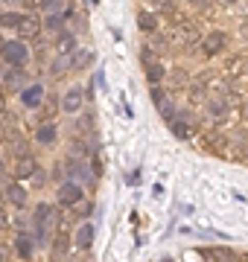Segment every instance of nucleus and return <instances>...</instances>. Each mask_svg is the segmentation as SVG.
<instances>
[{"instance_id":"c756f323","label":"nucleus","mask_w":248,"mask_h":262,"mask_svg":"<svg viewBox=\"0 0 248 262\" xmlns=\"http://www.w3.org/2000/svg\"><path fill=\"white\" fill-rule=\"evenodd\" d=\"M0 50H3V41H0Z\"/></svg>"},{"instance_id":"cd10ccee","label":"nucleus","mask_w":248,"mask_h":262,"mask_svg":"<svg viewBox=\"0 0 248 262\" xmlns=\"http://www.w3.org/2000/svg\"><path fill=\"white\" fill-rule=\"evenodd\" d=\"M0 114H3V96H0Z\"/></svg>"},{"instance_id":"f257e3e1","label":"nucleus","mask_w":248,"mask_h":262,"mask_svg":"<svg viewBox=\"0 0 248 262\" xmlns=\"http://www.w3.org/2000/svg\"><path fill=\"white\" fill-rule=\"evenodd\" d=\"M53 222H56V213H53V207L41 204L38 210H35V227H38V233L44 236V239H50V233H53Z\"/></svg>"},{"instance_id":"dca6fc26","label":"nucleus","mask_w":248,"mask_h":262,"mask_svg":"<svg viewBox=\"0 0 248 262\" xmlns=\"http://www.w3.org/2000/svg\"><path fill=\"white\" fill-rule=\"evenodd\" d=\"M140 27H143L146 32H152V29L158 27V20H155V15H149V12H143V15H140Z\"/></svg>"},{"instance_id":"bb28decb","label":"nucleus","mask_w":248,"mask_h":262,"mask_svg":"<svg viewBox=\"0 0 248 262\" xmlns=\"http://www.w3.org/2000/svg\"><path fill=\"white\" fill-rule=\"evenodd\" d=\"M187 3H204V0H187Z\"/></svg>"},{"instance_id":"b1692460","label":"nucleus","mask_w":248,"mask_h":262,"mask_svg":"<svg viewBox=\"0 0 248 262\" xmlns=\"http://www.w3.org/2000/svg\"><path fill=\"white\" fill-rule=\"evenodd\" d=\"M18 248H20V253H24V256H29V251H32L27 239H20V242H18Z\"/></svg>"},{"instance_id":"0eeeda50","label":"nucleus","mask_w":248,"mask_h":262,"mask_svg":"<svg viewBox=\"0 0 248 262\" xmlns=\"http://www.w3.org/2000/svg\"><path fill=\"white\" fill-rule=\"evenodd\" d=\"M196 38H199L196 27H178L175 32H172V41H175V44H184V47H190V44H196Z\"/></svg>"},{"instance_id":"9d476101","label":"nucleus","mask_w":248,"mask_h":262,"mask_svg":"<svg viewBox=\"0 0 248 262\" xmlns=\"http://www.w3.org/2000/svg\"><path fill=\"white\" fill-rule=\"evenodd\" d=\"M38 27H41V24H38V18H32V15H27V18H20V24H18L15 29L20 32V38H32L35 32H38Z\"/></svg>"},{"instance_id":"20e7f679","label":"nucleus","mask_w":248,"mask_h":262,"mask_svg":"<svg viewBox=\"0 0 248 262\" xmlns=\"http://www.w3.org/2000/svg\"><path fill=\"white\" fill-rule=\"evenodd\" d=\"M12 172H15V178H29V175H35V158H32V155H20V158H15Z\"/></svg>"},{"instance_id":"423d86ee","label":"nucleus","mask_w":248,"mask_h":262,"mask_svg":"<svg viewBox=\"0 0 248 262\" xmlns=\"http://www.w3.org/2000/svg\"><path fill=\"white\" fill-rule=\"evenodd\" d=\"M143 67H146V76H149V82H161V79H163V67L155 61V53H149V50L143 53Z\"/></svg>"},{"instance_id":"a878e982","label":"nucleus","mask_w":248,"mask_h":262,"mask_svg":"<svg viewBox=\"0 0 248 262\" xmlns=\"http://www.w3.org/2000/svg\"><path fill=\"white\" fill-rule=\"evenodd\" d=\"M216 3H222V6H231V3H237V0H216Z\"/></svg>"},{"instance_id":"f03ea898","label":"nucleus","mask_w":248,"mask_h":262,"mask_svg":"<svg viewBox=\"0 0 248 262\" xmlns=\"http://www.w3.org/2000/svg\"><path fill=\"white\" fill-rule=\"evenodd\" d=\"M0 53H3V58H6L12 67H18V64H24V61H27V47H24L20 41H9V44H3V50H0Z\"/></svg>"},{"instance_id":"4be33fe9","label":"nucleus","mask_w":248,"mask_h":262,"mask_svg":"<svg viewBox=\"0 0 248 262\" xmlns=\"http://www.w3.org/2000/svg\"><path fill=\"white\" fill-rule=\"evenodd\" d=\"M6 82H9V84H12V88H18V84H20V82H24V76H20V73H18V70H12V73H9V76H6Z\"/></svg>"},{"instance_id":"2eb2a0df","label":"nucleus","mask_w":248,"mask_h":262,"mask_svg":"<svg viewBox=\"0 0 248 262\" xmlns=\"http://www.w3.org/2000/svg\"><path fill=\"white\" fill-rule=\"evenodd\" d=\"M67 67H73V61L67 58V53H61V56L56 58V64H53V73H56V76H61V70H67Z\"/></svg>"},{"instance_id":"1a4fd4ad","label":"nucleus","mask_w":248,"mask_h":262,"mask_svg":"<svg viewBox=\"0 0 248 262\" xmlns=\"http://www.w3.org/2000/svg\"><path fill=\"white\" fill-rule=\"evenodd\" d=\"M20 99H24V105H27V108H35V105L44 102V88H41V84H32V88H27V91H24V96H20Z\"/></svg>"},{"instance_id":"ddd939ff","label":"nucleus","mask_w":248,"mask_h":262,"mask_svg":"<svg viewBox=\"0 0 248 262\" xmlns=\"http://www.w3.org/2000/svg\"><path fill=\"white\" fill-rule=\"evenodd\" d=\"M38 143H44V146H53V143H56V128H53L50 122L38 128Z\"/></svg>"},{"instance_id":"4468645a","label":"nucleus","mask_w":248,"mask_h":262,"mask_svg":"<svg viewBox=\"0 0 248 262\" xmlns=\"http://www.w3.org/2000/svg\"><path fill=\"white\" fill-rule=\"evenodd\" d=\"M91 58H94V53H91V50H79L76 58H73V70H82V67H88V64H91Z\"/></svg>"},{"instance_id":"5701e85b","label":"nucleus","mask_w":248,"mask_h":262,"mask_svg":"<svg viewBox=\"0 0 248 262\" xmlns=\"http://www.w3.org/2000/svg\"><path fill=\"white\" fill-rule=\"evenodd\" d=\"M163 99H167V96H163V91H158V88H152V102H155V105H161Z\"/></svg>"},{"instance_id":"a211bd4d","label":"nucleus","mask_w":248,"mask_h":262,"mask_svg":"<svg viewBox=\"0 0 248 262\" xmlns=\"http://www.w3.org/2000/svg\"><path fill=\"white\" fill-rule=\"evenodd\" d=\"M170 125H172V131H175V137H187V134H190V128H187L184 122H175V120H172Z\"/></svg>"},{"instance_id":"412c9836","label":"nucleus","mask_w":248,"mask_h":262,"mask_svg":"<svg viewBox=\"0 0 248 262\" xmlns=\"http://www.w3.org/2000/svg\"><path fill=\"white\" fill-rule=\"evenodd\" d=\"M172 84H175V88L187 84V73H184V70H175V76H172Z\"/></svg>"},{"instance_id":"c85d7f7f","label":"nucleus","mask_w":248,"mask_h":262,"mask_svg":"<svg viewBox=\"0 0 248 262\" xmlns=\"http://www.w3.org/2000/svg\"><path fill=\"white\" fill-rule=\"evenodd\" d=\"M245 117H248V105H245Z\"/></svg>"},{"instance_id":"39448f33","label":"nucleus","mask_w":248,"mask_h":262,"mask_svg":"<svg viewBox=\"0 0 248 262\" xmlns=\"http://www.w3.org/2000/svg\"><path fill=\"white\" fill-rule=\"evenodd\" d=\"M79 198H82V189H79V184H73V181L61 184V189H58V201H61V204H76Z\"/></svg>"},{"instance_id":"7ed1b4c3","label":"nucleus","mask_w":248,"mask_h":262,"mask_svg":"<svg viewBox=\"0 0 248 262\" xmlns=\"http://www.w3.org/2000/svg\"><path fill=\"white\" fill-rule=\"evenodd\" d=\"M225 44H228V38L222 35V32H210V35H204V41H201V50H204L208 56H216V53L225 50Z\"/></svg>"},{"instance_id":"6e6552de","label":"nucleus","mask_w":248,"mask_h":262,"mask_svg":"<svg viewBox=\"0 0 248 262\" xmlns=\"http://www.w3.org/2000/svg\"><path fill=\"white\" fill-rule=\"evenodd\" d=\"M61 108H65L67 114H76L79 108H82V91L79 88H73V91H67L65 99H61Z\"/></svg>"},{"instance_id":"393cba45","label":"nucleus","mask_w":248,"mask_h":262,"mask_svg":"<svg viewBox=\"0 0 248 262\" xmlns=\"http://www.w3.org/2000/svg\"><path fill=\"white\" fill-rule=\"evenodd\" d=\"M65 248H67V239H58V245H56V256H61V253H65Z\"/></svg>"},{"instance_id":"f3484780","label":"nucleus","mask_w":248,"mask_h":262,"mask_svg":"<svg viewBox=\"0 0 248 262\" xmlns=\"http://www.w3.org/2000/svg\"><path fill=\"white\" fill-rule=\"evenodd\" d=\"M18 24H20V15H9V12L0 15V27H18Z\"/></svg>"},{"instance_id":"9b49d317","label":"nucleus","mask_w":248,"mask_h":262,"mask_svg":"<svg viewBox=\"0 0 248 262\" xmlns=\"http://www.w3.org/2000/svg\"><path fill=\"white\" fill-rule=\"evenodd\" d=\"M91 242H94V227L82 225L76 230V245H79V248H91Z\"/></svg>"},{"instance_id":"f8f14e48","label":"nucleus","mask_w":248,"mask_h":262,"mask_svg":"<svg viewBox=\"0 0 248 262\" xmlns=\"http://www.w3.org/2000/svg\"><path fill=\"white\" fill-rule=\"evenodd\" d=\"M6 198H9V204H24V201H27V192H24V189L18 187V184H9V187H6Z\"/></svg>"},{"instance_id":"6ab92c4d","label":"nucleus","mask_w":248,"mask_h":262,"mask_svg":"<svg viewBox=\"0 0 248 262\" xmlns=\"http://www.w3.org/2000/svg\"><path fill=\"white\" fill-rule=\"evenodd\" d=\"M58 50H61V53H73V35L61 38V41H58Z\"/></svg>"},{"instance_id":"aec40b11","label":"nucleus","mask_w":248,"mask_h":262,"mask_svg":"<svg viewBox=\"0 0 248 262\" xmlns=\"http://www.w3.org/2000/svg\"><path fill=\"white\" fill-rule=\"evenodd\" d=\"M61 24H65V15H50L47 18V29H58Z\"/></svg>"}]
</instances>
